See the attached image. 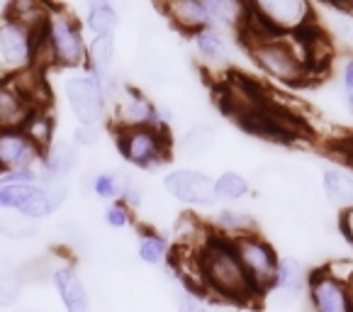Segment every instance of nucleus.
I'll return each mask as SVG.
<instances>
[{
    "label": "nucleus",
    "instance_id": "nucleus-39",
    "mask_svg": "<svg viewBox=\"0 0 353 312\" xmlns=\"http://www.w3.org/2000/svg\"><path fill=\"white\" fill-rule=\"evenodd\" d=\"M25 312H39V310H25Z\"/></svg>",
    "mask_w": 353,
    "mask_h": 312
},
{
    "label": "nucleus",
    "instance_id": "nucleus-32",
    "mask_svg": "<svg viewBox=\"0 0 353 312\" xmlns=\"http://www.w3.org/2000/svg\"><path fill=\"white\" fill-rule=\"evenodd\" d=\"M120 203H125L127 208L134 213L144 205V186L139 183V178L132 176V173H122V193H120Z\"/></svg>",
    "mask_w": 353,
    "mask_h": 312
},
{
    "label": "nucleus",
    "instance_id": "nucleus-11",
    "mask_svg": "<svg viewBox=\"0 0 353 312\" xmlns=\"http://www.w3.org/2000/svg\"><path fill=\"white\" fill-rule=\"evenodd\" d=\"M0 210H12V213H17V217L32 220V222L57 213L42 186L8 181H0Z\"/></svg>",
    "mask_w": 353,
    "mask_h": 312
},
{
    "label": "nucleus",
    "instance_id": "nucleus-1",
    "mask_svg": "<svg viewBox=\"0 0 353 312\" xmlns=\"http://www.w3.org/2000/svg\"><path fill=\"white\" fill-rule=\"evenodd\" d=\"M198 269L203 293H210V295L224 302H234V305H251V302L261 300V295L251 286L249 276L244 273L239 259L234 254L232 242L219 234L210 232L208 242L200 246Z\"/></svg>",
    "mask_w": 353,
    "mask_h": 312
},
{
    "label": "nucleus",
    "instance_id": "nucleus-33",
    "mask_svg": "<svg viewBox=\"0 0 353 312\" xmlns=\"http://www.w3.org/2000/svg\"><path fill=\"white\" fill-rule=\"evenodd\" d=\"M103 222L108 224L110 229H127L134 224V213H132L125 203L114 200V203H108V208H105Z\"/></svg>",
    "mask_w": 353,
    "mask_h": 312
},
{
    "label": "nucleus",
    "instance_id": "nucleus-35",
    "mask_svg": "<svg viewBox=\"0 0 353 312\" xmlns=\"http://www.w3.org/2000/svg\"><path fill=\"white\" fill-rule=\"evenodd\" d=\"M341 100L343 108L353 115V57H348L341 66Z\"/></svg>",
    "mask_w": 353,
    "mask_h": 312
},
{
    "label": "nucleus",
    "instance_id": "nucleus-28",
    "mask_svg": "<svg viewBox=\"0 0 353 312\" xmlns=\"http://www.w3.org/2000/svg\"><path fill=\"white\" fill-rule=\"evenodd\" d=\"M251 183L246 176H241L239 171H222L214 178V195L217 203H239V200L249 198Z\"/></svg>",
    "mask_w": 353,
    "mask_h": 312
},
{
    "label": "nucleus",
    "instance_id": "nucleus-8",
    "mask_svg": "<svg viewBox=\"0 0 353 312\" xmlns=\"http://www.w3.org/2000/svg\"><path fill=\"white\" fill-rule=\"evenodd\" d=\"M251 10L278 37L300 35L305 27L317 20L314 8L305 0H263V3H254Z\"/></svg>",
    "mask_w": 353,
    "mask_h": 312
},
{
    "label": "nucleus",
    "instance_id": "nucleus-17",
    "mask_svg": "<svg viewBox=\"0 0 353 312\" xmlns=\"http://www.w3.org/2000/svg\"><path fill=\"white\" fill-rule=\"evenodd\" d=\"M319 183H322V193L324 198L339 208L343 210L353 208V176L351 171H346L343 166H324L322 173H319Z\"/></svg>",
    "mask_w": 353,
    "mask_h": 312
},
{
    "label": "nucleus",
    "instance_id": "nucleus-31",
    "mask_svg": "<svg viewBox=\"0 0 353 312\" xmlns=\"http://www.w3.org/2000/svg\"><path fill=\"white\" fill-rule=\"evenodd\" d=\"M39 234L37 222L25 217H10V220H0V237L10 242H27L32 237Z\"/></svg>",
    "mask_w": 353,
    "mask_h": 312
},
{
    "label": "nucleus",
    "instance_id": "nucleus-40",
    "mask_svg": "<svg viewBox=\"0 0 353 312\" xmlns=\"http://www.w3.org/2000/svg\"><path fill=\"white\" fill-rule=\"evenodd\" d=\"M351 156H353V149H351Z\"/></svg>",
    "mask_w": 353,
    "mask_h": 312
},
{
    "label": "nucleus",
    "instance_id": "nucleus-12",
    "mask_svg": "<svg viewBox=\"0 0 353 312\" xmlns=\"http://www.w3.org/2000/svg\"><path fill=\"white\" fill-rule=\"evenodd\" d=\"M305 295L312 312H353V288L329 278L322 269L310 273Z\"/></svg>",
    "mask_w": 353,
    "mask_h": 312
},
{
    "label": "nucleus",
    "instance_id": "nucleus-38",
    "mask_svg": "<svg viewBox=\"0 0 353 312\" xmlns=\"http://www.w3.org/2000/svg\"><path fill=\"white\" fill-rule=\"evenodd\" d=\"M339 227H341L343 240H346L348 244L353 246V208L343 210V213H341V217H339Z\"/></svg>",
    "mask_w": 353,
    "mask_h": 312
},
{
    "label": "nucleus",
    "instance_id": "nucleus-5",
    "mask_svg": "<svg viewBox=\"0 0 353 312\" xmlns=\"http://www.w3.org/2000/svg\"><path fill=\"white\" fill-rule=\"evenodd\" d=\"M232 242V249L239 259L241 269L249 276L251 286L256 288L261 298L270 291L273 281H276V271H278V256L276 246L270 244L261 232H251V234H241Z\"/></svg>",
    "mask_w": 353,
    "mask_h": 312
},
{
    "label": "nucleus",
    "instance_id": "nucleus-16",
    "mask_svg": "<svg viewBox=\"0 0 353 312\" xmlns=\"http://www.w3.org/2000/svg\"><path fill=\"white\" fill-rule=\"evenodd\" d=\"M159 10L176 30L185 32V35H195L203 27H210L205 0H171V3H163Z\"/></svg>",
    "mask_w": 353,
    "mask_h": 312
},
{
    "label": "nucleus",
    "instance_id": "nucleus-2",
    "mask_svg": "<svg viewBox=\"0 0 353 312\" xmlns=\"http://www.w3.org/2000/svg\"><path fill=\"white\" fill-rule=\"evenodd\" d=\"M249 54L254 64L283 86H302L312 78L307 54L300 37H268L263 42L249 44Z\"/></svg>",
    "mask_w": 353,
    "mask_h": 312
},
{
    "label": "nucleus",
    "instance_id": "nucleus-3",
    "mask_svg": "<svg viewBox=\"0 0 353 312\" xmlns=\"http://www.w3.org/2000/svg\"><path fill=\"white\" fill-rule=\"evenodd\" d=\"M39 44L52 66L76 68V71L85 66L88 39H85L83 25L63 6H49L47 25L39 35Z\"/></svg>",
    "mask_w": 353,
    "mask_h": 312
},
{
    "label": "nucleus",
    "instance_id": "nucleus-37",
    "mask_svg": "<svg viewBox=\"0 0 353 312\" xmlns=\"http://www.w3.org/2000/svg\"><path fill=\"white\" fill-rule=\"evenodd\" d=\"M176 307H178V312H210L198 298L188 291H181L176 295Z\"/></svg>",
    "mask_w": 353,
    "mask_h": 312
},
{
    "label": "nucleus",
    "instance_id": "nucleus-6",
    "mask_svg": "<svg viewBox=\"0 0 353 312\" xmlns=\"http://www.w3.org/2000/svg\"><path fill=\"white\" fill-rule=\"evenodd\" d=\"M63 95H66V105L78 120V125H100L105 120V113H108L105 95L98 81L85 68H78L66 78Z\"/></svg>",
    "mask_w": 353,
    "mask_h": 312
},
{
    "label": "nucleus",
    "instance_id": "nucleus-19",
    "mask_svg": "<svg viewBox=\"0 0 353 312\" xmlns=\"http://www.w3.org/2000/svg\"><path fill=\"white\" fill-rule=\"evenodd\" d=\"M208 227L212 229L214 234L224 237V240H236V237H241V234L259 232L254 215L244 213V210H236V208L217 210V213H214V217L210 220Z\"/></svg>",
    "mask_w": 353,
    "mask_h": 312
},
{
    "label": "nucleus",
    "instance_id": "nucleus-25",
    "mask_svg": "<svg viewBox=\"0 0 353 312\" xmlns=\"http://www.w3.org/2000/svg\"><path fill=\"white\" fill-rule=\"evenodd\" d=\"M137 259L146 266H163L171 259V244L163 234L154 232V229H144L137 244Z\"/></svg>",
    "mask_w": 353,
    "mask_h": 312
},
{
    "label": "nucleus",
    "instance_id": "nucleus-14",
    "mask_svg": "<svg viewBox=\"0 0 353 312\" xmlns=\"http://www.w3.org/2000/svg\"><path fill=\"white\" fill-rule=\"evenodd\" d=\"M39 159H42V149H37L22 130L0 132V176L37 168Z\"/></svg>",
    "mask_w": 353,
    "mask_h": 312
},
{
    "label": "nucleus",
    "instance_id": "nucleus-9",
    "mask_svg": "<svg viewBox=\"0 0 353 312\" xmlns=\"http://www.w3.org/2000/svg\"><path fill=\"white\" fill-rule=\"evenodd\" d=\"M163 188L173 200L188 208H214V178L198 168H173L163 176Z\"/></svg>",
    "mask_w": 353,
    "mask_h": 312
},
{
    "label": "nucleus",
    "instance_id": "nucleus-18",
    "mask_svg": "<svg viewBox=\"0 0 353 312\" xmlns=\"http://www.w3.org/2000/svg\"><path fill=\"white\" fill-rule=\"evenodd\" d=\"M114 52H117V44H114V37H93L85 49V71L95 78V81H105L112 73H117L114 68Z\"/></svg>",
    "mask_w": 353,
    "mask_h": 312
},
{
    "label": "nucleus",
    "instance_id": "nucleus-30",
    "mask_svg": "<svg viewBox=\"0 0 353 312\" xmlns=\"http://www.w3.org/2000/svg\"><path fill=\"white\" fill-rule=\"evenodd\" d=\"M59 261H54L52 256H32V259L17 264V273H20L25 286H39V283L52 281V271Z\"/></svg>",
    "mask_w": 353,
    "mask_h": 312
},
{
    "label": "nucleus",
    "instance_id": "nucleus-23",
    "mask_svg": "<svg viewBox=\"0 0 353 312\" xmlns=\"http://www.w3.org/2000/svg\"><path fill=\"white\" fill-rule=\"evenodd\" d=\"M120 27V12L114 10L108 0H95L85 8V30L93 37H114V30Z\"/></svg>",
    "mask_w": 353,
    "mask_h": 312
},
{
    "label": "nucleus",
    "instance_id": "nucleus-10",
    "mask_svg": "<svg viewBox=\"0 0 353 312\" xmlns=\"http://www.w3.org/2000/svg\"><path fill=\"white\" fill-rule=\"evenodd\" d=\"M37 37L12 22L10 17H0V73L10 76V73L32 68L34 59Z\"/></svg>",
    "mask_w": 353,
    "mask_h": 312
},
{
    "label": "nucleus",
    "instance_id": "nucleus-29",
    "mask_svg": "<svg viewBox=\"0 0 353 312\" xmlns=\"http://www.w3.org/2000/svg\"><path fill=\"white\" fill-rule=\"evenodd\" d=\"M25 283L17 273V264L0 256V307H12L20 302Z\"/></svg>",
    "mask_w": 353,
    "mask_h": 312
},
{
    "label": "nucleus",
    "instance_id": "nucleus-26",
    "mask_svg": "<svg viewBox=\"0 0 353 312\" xmlns=\"http://www.w3.org/2000/svg\"><path fill=\"white\" fill-rule=\"evenodd\" d=\"M214 146V127L205 125V122H198L192 125L190 130H185V135L178 142V151L188 159H200L205 156L210 149Z\"/></svg>",
    "mask_w": 353,
    "mask_h": 312
},
{
    "label": "nucleus",
    "instance_id": "nucleus-22",
    "mask_svg": "<svg viewBox=\"0 0 353 312\" xmlns=\"http://www.w3.org/2000/svg\"><path fill=\"white\" fill-rule=\"evenodd\" d=\"M210 15V25L217 30H234L239 32V27L246 20V3H236V0H205Z\"/></svg>",
    "mask_w": 353,
    "mask_h": 312
},
{
    "label": "nucleus",
    "instance_id": "nucleus-13",
    "mask_svg": "<svg viewBox=\"0 0 353 312\" xmlns=\"http://www.w3.org/2000/svg\"><path fill=\"white\" fill-rule=\"evenodd\" d=\"M307 281H310V269L295 256H281L276 271V281L270 286L268 295L281 307L295 305L307 293Z\"/></svg>",
    "mask_w": 353,
    "mask_h": 312
},
{
    "label": "nucleus",
    "instance_id": "nucleus-34",
    "mask_svg": "<svg viewBox=\"0 0 353 312\" xmlns=\"http://www.w3.org/2000/svg\"><path fill=\"white\" fill-rule=\"evenodd\" d=\"M322 271L329 278L343 283V286L353 288V259L348 256H336V259H329L327 264L322 266Z\"/></svg>",
    "mask_w": 353,
    "mask_h": 312
},
{
    "label": "nucleus",
    "instance_id": "nucleus-7",
    "mask_svg": "<svg viewBox=\"0 0 353 312\" xmlns=\"http://www.w3.org/2000/svg\"><path fill=\"white\" fill-rule=\"evenodd\" d=\"M110 105H112L110 122H112L114 132L139 130V127L168 130V127H163L161 117H159V105L146 93H141L139 88H134V86H130V84L117 93V98Z\"/></svg>",
    "mask_w": 353,
    "mask_h": 312
},
{
    "label": "nucleus",
    "instance_id": "nucleus-4",
    "mask_svg": "<svg viewBox=\"0 0 353 312\" xmlns=\"http://www.w3.org/2000/svg\"><path fill=\"white\" fill-rule=\"evenodd\" d=\"M117 151L130 166L141 171H156L171 162V132L156 127L114 132Z\"/></svg>",
    "mask_w": 353,
    "mask_h": 312
},
{
    "label": "nucleus",
    "instance_id": "nucleus-21",
    "mask_svg": "<svg viewBox=\"0 0 353 312\" xmlns=\"http://www.w3.org/2000/svg\"><path fill=\"white\" fill-rule=\"evenodd\" d=\"M190 42L198 52V57L203 59L205 64H224L229 57V47L227 39H224V32L217 30V27H203L195 35H190Z\"/></svg>",
    "mask_w": 353,
    "mask_h": 312
},
{
    "label": "nucleus",
    "instance_id": "nucleus-24",
    "mask_svg": "<svg viewBox=\"0 0 353 312\" xmlns=\"http://www.w3.org/2000/svg\"><path fill=\"white\" fill-rule=\"evenodd\" d=\"M22 132H25V137L37 146V149L44 151L54 139H57V137H54V132H57V120L52 117L49 108L34 110V113L27 117L25 125H22Z\"/></svg>",
    "mask_w": 353,
    "mask_h": 312
},
{
    "label": "nucleus",
    "instance_id": "nucleus-27",
    "mask_svg": "<svg viewBox=\"0 0 353 312\" xmlns=\"http://www.w3.org/2000/svg\"><path fill=\"white\" fill-rule=\"evenodd\" d=\"M122 173L125 171H93L85 178V191L98 200L114 203L122 193Z\"/></svg>",
    "mask_w": 353,
    "mask_h": 312
},
{
    "label": "nucleus",
    "instance_id": "nucleus-15",
    "mask_svg": "<svg viewBox=\"0 0 353 312\" xmlns=\"http://www.w3.org/2000/svg\"><path fill=\"white\" fill-rule=\"evenodd\" d=\"M52 283L61 298L66 312H90V293L88 286L78 276L76 266L71 261H59L52 271Z\"/></svg>",
    "mask_w": 353,
    "mask_h": 312
},
{
    "label": "nucleus",
    "instance_id": "nucleus-20",
    "mask_svg": "<svg viewBox=\"0 0 353 312\" xmlns=\"http://www.w3.org/2000/svg\"><path fill=\"white\" fill-rule=\"evenodd\" d=\"M6 17H10L12 22H17L20 27H25L27 32H32L34 37L42 35L44 25H47L49 6L47 3H32V0H15L6 8L3 12Z\"/></svg>",
    "mask_w": 353,
    "mask_h": 312
},
{
    "label": "nucleus",
    "instance_id": "nucleus-36",
    "mask_svg": "<svg viewBox=\"0 0 353 312\" xmlns=\"http://www.w3.org/2000/svg\"><path fill=\"white\" fill-rule=\"evenodd\" d=\"M71 142L78 146V149H90L100 142V130L98 125H76L71 135Z\"/></svg>",
    "mask_w": 353,
    "mask_h": 312
}]
</instances>
